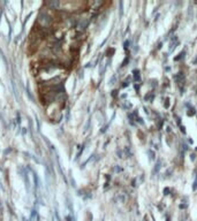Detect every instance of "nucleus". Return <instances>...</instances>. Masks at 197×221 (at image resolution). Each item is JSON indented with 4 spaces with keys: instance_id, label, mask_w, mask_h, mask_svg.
<instances>
[{
    "instance_id": "39448f33",
    "label": "nucleus",
    "mask_w": 197,
    "mask_h": 221,
    "mask_svg": "<svg viewBox=\"0 0 197 221\" xmlns=\"http://www.w3.org/2000/svg\"><path fill=\"white\" fill-rule=\"evenodd\" d=\"M50 5H51L52 7H57V6L59 5V2H58V1H54V2H50Z\"/></svg>"
},
{
    "instance_id": "423d86ee",
    "label": "nucleus",
    "mask_w": 197,
    "mask_h": 221,
    "mask_svg": "<svg viewBox=\"0 0 197 221\" xmlns=\"http://www.w3.org/2000/svg\"><path fill=\"white\" fill-rule=\"evenodd\" d=\"M149 156H150V159H155V153L153 152H151V151H149Z\"/></svg>"
},
{
    "instance_id": "0eeeda50",
    "label": "nucleus",
    "mask_w": 197,
    "mask_h": 221,
    "mask_svg": "<svg viewBox=\"0 0 197 221\" xmlns=\"http://www.w3.org/2000/svg\"><path fill=\"white\" fill-rule=\"evenodd\" d=\"M160 165H161V162H160V161H159V162H157V165H156V169H155L156 172H158V169H159V167H160Z\"/></svg>"
},
{
    "instance_id": "f03ea898",
    "label": "nucleus",
    "mask_w": 197,
    "mask_h": 221,
    "mask_svg": "<svg viewBox=\"0 0 197 221\" xmlns=\"http://www.w3.org/2000/svg\"><path fill=\"white\" fill-rule=\"evenodd\" d=\"M122 107H123V108H130V107H131V104H129L128 102H123Z\"/></svg>"
},
{
    "instance_id": "20e7f679",
    "label": "nucleus",
    "mask_w": 197,
    "mask_h": 221,
    "mask_svg": "<svg viewBox=\"0 0 197 221\" xmlns=\"http://www.w3.org/2000/svg\"><path fill=\"white\" fill-rule=\"evenodd\" d=\"M135 80L138 81L140 80V75H138V70H135Z\"/></svg>"
},
{
    "instance_id": "f257e3e1",
    "label": "nucleus",
    "mask_w": 197,
    "mask_h": 221,
    "mask_svg": "<svg viewBox=\"0 0 197 221\" xmlns=\"http://www.w3.org/2000/svg\"><path fill=\"white\" fill-rule=\"evenodd\" d=\"M171 42H172V43H171V47L168 48L170 53H171V52H173V51H174V48L176 47V45L179 44V40H178L175 37H174V38H172V40H171Z\"/></svg>"
},
{
    "instance_id": "7ed1b4c3",
    "label": "nucleus",
    "mask_w": 197,
    "mask_h": 221,
    "mask_svg": "<svg viewBox=\"0 0 197 221\" xmlns=\"http://www.w3.org/2000/svg\"><path fill=\"white\" fill-rule=\"evenodd\" d=\"M87 23H88L87 21H83V22H81V23H80V25H79V28H80V29H84V27L87 25Z\"/></svg>"
}]
</instances>
